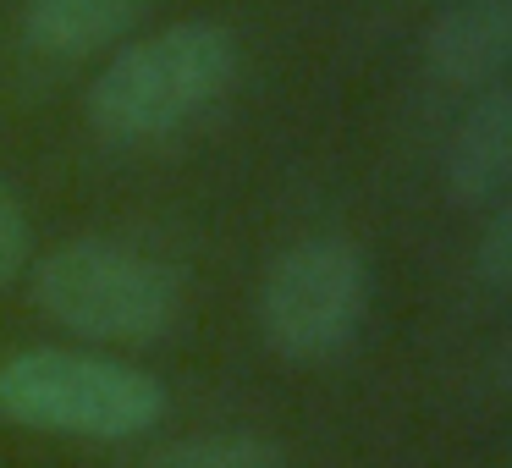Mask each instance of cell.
Masks as SVG:
<instances>
[{
  "instance_id": "cell-1",
  "label": "cell",
  "mask_w": 512,
  "mask_h": 468,
  "mask_svg": "<svg viewBox=\"0 0 512 468\" xmlns=\"http://www.w3.org/2000/svg\"><path fill=\"white\" fill-rule=\"evenodd\" d=\"M237 78V39L221 23H177L127 45L89 83V122L116 144L166 138L204 116Z\"/></svg>"
},
{
  "instance_id": "cell-2",
  "label": "cell",
  "mask_w": 512,
  "mask_h": 468,
  "mask_svg": "<svg viewBox=\"0 0 512 468\" xmlns=\"http://www.w3.org/2000/svg\"><path fill=\"white\" fill-rule=\"evenodd\" d=\"M0 419L45 435L127 441L166 419V386L116 358L39 347L0 364Z\"/></svg>"
},
{
  "instance_id": "cell-3",
  "label": "cell",
  "mask_w": 512,
  "mask_h": 468,
  "mask_svg": "<svg viewBox=\"0 0 512 468\" xmlns=\"http://www.w3.org/2000/svg\"><path fill=\"white\" fill-rule=\"evenodd\" d=\"M34 303L89 342H155L182 309L177 276L105 237L67 243L34 270Z\"/></svg>"
},
{
  "instance_id": "cell-4",
  "label": "cell",
  "mask_w": 512,
  "mask_h": 468,
  "mask_svg": "<svg viewBox=\"0 0 512 468\" xmlns=\"http://www.w3.org/2000/svg\"><path fill=\"white\" fill-rule=\"evenodd\" d=\"M364 298L369 276L358 248L342 237H309L270 265L265 292H259V325L281 358L320 364L358 336Z\"/></svg>"
},
{
  "instance_id": "cell-5",
  "label": "cell",
  "mask_w": 512,
  "mask_h": 468,
  "mask_svg": "<svg viewBox=\"0 0 512 468\" xmlns=\"http://www.w3.org/2000/svg\"><path fill=\"white\" fill-rule=\"evenodd\" d=\"M424 56L457 89H490L512 61V0H457L424 34Z\"/></svg>"
},
{
  "instance_id": "cell-6",
  "label": "cell",
  "mask_w": 512,
  "mask_h": 468,
  "mask_svg": "<svg viewBox=\"0 0 512 468\" xmlns=\"http://www.w3.org/2000/svg\"><path fill=\"white\" fill-rule=\"evenodd\" d=\"M512 177V89L490 83L463 111L452 144H446V188L457 204H485Z\"/></svg>"
},
{
  "instance_id": "cell-7",
  "label": "cell",
  "mask_w": 512,
  "mask_h": 468,
  "mask_svg": "<svg viewBox=\"0 0 512 468\" xmlns=\"http://www.w3.org/2000/svg\"><path fill=\"white\" fill-rule=\"evenodd\" d=\"M144 0H28L23 6V39L39 56L78 61L116 45L133 28Z\"/></svg>"
},
{
  "instance_id": "cell-8",
  "label": "cell",
  "mask_w": 512,
  "mask_h": 468,
  "mask_svg": "<svg viewBox=\"0 0 512 468\" xmlns=\"http://www.w3.org/2000/svg\"><path fill=\"white\" fill-rule=\"evenodd\" d=\"M144 468H287V452L265 435H182L144 457Z\"/></svg>"
},
{
  "instance_id": "cell-9",
  "label": "cell",
  "mask_w": 512,
  "mask_h": 468,
  "mask_svg": "<svg viewBox=\"0 0 512 468\" xmlns=\"http://www.w3.org/2000/svg\"><path fill=\"white\" fill-rule=\"evenodd\" d=\"M479 276H485L490 292H507L512 287V210H507V204L490 215L485 237H479Z\"/></svg>"
},
{
  "instance_id": "cell-10",
  "label": "cell",
  "mask_w": 512,
  "mask_h": 468,
  "mask_svg": "<svg viewBox=\"0 0 512 468\" xmlns=\"http://www.w3.org/2000/svg\"><path fill=\"white\" fill-rule=\"evenodd\" d=\"M28 265V221H23V204L17 193L0 182V287H12Z\"/></svg>"
}]
</instances>
